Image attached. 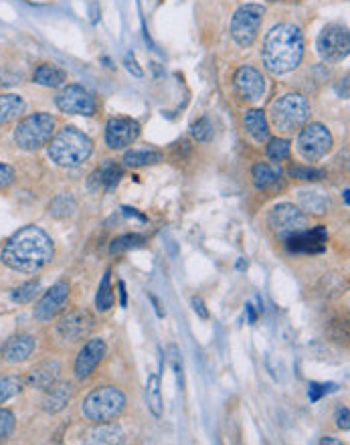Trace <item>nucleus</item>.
<instances>
[{"label":"nucleus","mask_w":350,"mask_h":445,"mask_svg":"<svg viewBox=\"0 0 350 445\" xmlns=\"http://www.w3.org/2000/svg\"><path fill=\"white\" fill-rule=\"evenodd\" d=\"M39 287H41L39 280L23 283V285H18V287L13 290L11 297H13V302H15V304H29V302H32V299L37 297V294H39Z\"/></svg>","instance_id":"nucleus-33"},{"label":"nucleus","mask_w":350,"mask_h":445,"mask_svg":"<svg viewBox=\"0 0 350 445\" xmlns=\"http://www.w3.org/2000/svg\"><path fill=\"white\" fill-rule=\"evenodd\" d=\"M298 152L308 162H318L332 150V134L322 124H306L298 134Z\"/></svg>","instance_id":"nucleus-8"},{"label":"nucleus","mask_w":350,"mask_h":445,"mask_svg":"<svg viewBox=\"0 0 350 445\" xmlns=\"http://www.w3.org/2000/svg\"><path fill=\"white\" fill-rule=\"evenodd\" d=\"M326 241H328L326 227L316 225L286 239V245L291 253H322L326 249Z\"/></svg>","instance_id":"nucleus-17"},{"label":"nucleus","mask_w":350,"mask_h":445,"mask_svg":"<svg viewBox=\"0 0 350 445\" xmlns=\"http://www.w3.org/2000/svg\"><path fill=\"white\" fill-rule=\"evenodd\" d=\"M304 57V35L291 23H279L263 39L261 61L274 75L291 73Z\"/></svg>","instance_id":"nucleus-2"},{"label":"nucleus","mask_w":350,"mask_h":445,"mask_svg":"<svg viewBox=\"0 0 350 445\" xmlns=\"http://www.w3.org/2000/svg\"><path fill=\"white\" fill-rule=\"evenodd\" d=\"M93 152V142L88 134L77 130L76 126H65L51 138L47 144V154L51 162L61 168H77L85 162Z\"/></svg>","instance_id":"nucleus-3"},{"label":"nucleus","mask_w":350,"mask_h":445,"mask_svg":"<svg viewBox=\"0 0 350 445\" xmlns=\"http://www.w3.org/2000/svg\"><path fill=\"white\" fill-rule=\"evenodd\" d=\"M191 304H193V310L197 312V314H198V316H200V318H203V320H207V318H209V310H207V306H205L203 297L195 296V297H193V302H191Z\"/></svg>","instance_id":"nucleus-43"},{"label":"nucleus","mask_w":350,"mask_h":445,"mask_svg":"<svg viewBox=\"0 0 350 445\" xmlns=\"http://www.w3.org/2000/svg\"><path fill=\"white\" fill-rule=\"evenodd\" d=\"M251 178H253V184L258 189H267L272 186L274 182H277L279 178V168H274L272 164L259 162L251 168Z\"/></svg>","instance_id":"nucleus-29"},{"label":"nucleus","mask_w":350,"mask_h":445,"mask_svg":"<svg viewBox=\"0 0 350 445\" xmlns=\"http://www.w3.org/2000/svg\"><path fill=\"white\" fill-rule=\"evenodd\" d=\"M164 160V154L160 150L154 148H140L130 150L123 154V164L132 166V168H140V166H152V164H160Z\"/></svg>","instance_id":"nucleus-26"},{"label":"nucleus","mask_w":350,"mask_h":445,"mask_svg":"<svg viewBox=\"0 0 350 445\" xmlns=\"http://www.w3.org/2000/svg\"><path fill=\"white\" fill-rule=\"evenodd\" d=\"M53 257H55L53 239L37 225H27L18 229L0 251V261L13 271L20 273H37L49 266Z\"/></svg>","instance_id":"nucleus-1"},{"label":"nucleus","mask_w":350,"mask_h":445,"mask_svg":"<svg viewBox=\"0 0 350 445\" xmlns=\"http://www.w3.org/2000/svg\"><path fill=\"white\" fill-rule=\"evenodd\" d=\"M245 267H247V263H245L243 259H239V261H237V269H245Z\"/></svg>","instance_id":"nucleus-50"},{"label":"nucleus","mask_w":350,"mask_h":445,"mask_svg":"<svg viewBox=\"0 0 350 445\" xmlns=\"http://www.w3.org/2000/svg\"><path fill=\"white\" fill-rule=\"evenodd\" d=\"M336 425H338L340 429H344V431L350 429V411H349V407H342V409L338 411V415H336Z\"/></svg>","instance_id":"nucleus-42"},{"label":"nucleus","mask_w":350,"mask_h":445,"mask_svg":"<svg viewBox=\"0 0 350 445\" xmlns=\"http://www.w3.org/2000/svg\"><path fill=\"white\" fill-rule=\"evenodd\" d=\"M123 210V215H128V217H136L138 221H146V217H144V215H140V213H136V208H130V207H123L122 208Z\"/></svg>","instance_id":"nucleus-47"},{"label":"nucleus","mask_w":350,"mask_h":445,"mask_svg":"<svg viewBox=\"0 0 350 445\" xmlns=\"http://www.w3.org/2000/svg\"><path fill=\"white\" fill-rule=\"evenodd\" d=\"M32 81L43 88H61L67 81V73L53 63H41L32 71Z\"/></svg>","instance_id":"nucleus-22"},{"label":"nucleus","mask_w":350,"mask_h":445,"mask_svg":"<svg viewBox=\"0 0 350 445\" xmlns=\"http://www.w3.org/2000/svg\"><path fill=\"white\" fill-rule=\"evenodd\" d=\"M114 290H111V269H106L102 283L97 287V296H95V308L99 312H107L114 308Z\"/></svg>","instance_id":"nucleus-30"},{"label":"nucleus","mask_w":350,"mask_h":445,"mask_svg":"<svg viewBox=\"0 0 350 445\" xmlns=\"http://www.w3.org/2000/svg\"><path fill=\"white\" fill-rule=\"evenodd\" d=\"M67 302H69V283L57 282L55 285H51L45 292V296L39 299V304L32 310V316L39 322H51L53 318H57L59 314L65 312Z\"/></svg>","instance_id":"nucleus-12"},{"label":"nucleus","mask_w":350,"mask_h":445,"mask_svg":"<svg viewBox=\"0 0 350 445\" xmlns=\"http://www.w3.org/2000/svg\"><path fill=\"white\" fill-rule=\"evenodd\" d=\"M73 397L71 383H59V385L47 388V397L43 399V409L47 413H59L67 407V403Z\"/></svg>","instance_id":"nucleus-21"},{"label":"nucleus","mask_w":350,"mask_h":445,"mask_svg":"<svg viewBox=\"0 0 350 445\" xmlns=\"http://www.w3.org/2000/svg\"><path fill=\"white\" fill-rule=\"evenodd\" d=\"M35 346H37V342L31 334H16L2 344L0 355L6 362L18 364V362H25L35 352Z\"/></svg>","instance_id":"nucleus-18"},{"label":"nucleus","mask_w":350,"mask_h":445,"mask_svg":"<svg viewBox=\"0 0 350 445\" xmlns=\"http://www.w3.org/2000/svg\"><path fill=\"white\" fill-rule=\"evenodd\" d=\"M76 208L77 205L71 194H57L49 205V213L57 219H65V217H71L76 213Z\"/></svg>","instance_id":"nucleus-31"},{"label":"nucleus","mask_w":350,"mask_h":445,"mask_svg":"<svg viewBox=\"0 0 350 445\" xmlns=\"http://www.w3.org/2000/svg\"><path fill=\"white\" fill-rule=\"evenodd\" d=\"M88 441L90 444H123L126 435L118 423L109 421V423H99V427L90 433Z\"/></svg>","instance_id":"nucleus-25"},{"label":"nucleus","mask_w":350,"mask_h":445,"mask_svg":"<svg viewBox=\"0 0 350 445\" xmlns=\"http://www.w3.org/2000/svg\"><path fill=\"white\" fill-rule=\"evenodd\" d=\"M146 243V237L144 235H138V233H132V235H122V237L114 239L111 245H109V253L111 255H118V253L130 251V249H138Z\"/></svg>","instance_id":"nucleus-32"},{"label":"nucleus","mask_w":350,"mask_h":445,"mask_svg":"<svg viewBox=\"0 0 350 445\" xmlns=\"http://www.w3.org/2000/svg\"><path fill=\"white\" fill-rule=\"evenodd\" d=\"M140 136V124L132 118H111L106 124V144L111 150L132 146Z\"/></svg>","instance_id":"nucleus-14"},{"label":"nucleus","mask_w":350,"mask_h":445,"mask_svg":"<svg viewBox=\"0 0 350 445\" xmlns=\"http://www.w3.org/2000/svg\"><path fill=\"white\" fill-rule=\"evenodd\" d=\"M235 93L245 102H258L265 93V77L251 65H243L233 77Z\"/></svg>","instance_id":"nucleus-15"},{"label":"nucleus","mask_w":350,"mask_h":445,"mask_svg":"<svg viewBox=\"0 0 350 445\" xmlns=\"http://www.w3.org/2000/svg\"><path fill=\"white\" fill-rule=\"evenodd\" d=\"M332 391H336V385H320V383H310V386H308V397H310V400H320V397H324L326 393H332Z\"/></svg>","instance_id":"nucleus-40"},{"label":"nucleus","mask_w":350,"mask_h":445,"mask_svg":"<svg viewBox=\"0 0 350 445\" xmlns=\"http://www.w3.org/2000/svg\"><path fill=\"white\" fill-rule=\"evenodd\" d=\"M59 362L57 360H45L41 362L37 369H32L31 374H29V383H31L35 388H41V391H47L51 386L57 383L59 379Z\"/></svg>","instance_id":"nucleus-20"},{"label":"nucleus","mask_w":350,"mask_h":445,"mask_svg":"<svg viewBox=\"0 0 350 445\" xmlns=\"http://www.w3.org/2000/svg\"><path fill=\"white\" fill-rule=\"evenodd\" d=\"M245 312H247V322H249V324H255V322H258V312L253 308V304H247Z\"/></svg>","instance_id":"nucleus-45"},{"label":"nucleus","mask_w":350,"mask_h":445,"mask_svg":"<svg viewBox=\"0 0 350 445\" xmlns=\"http://www.w3.org/2000/svg\"><path fill=\"white\" fill-rule=\"evenodd\" d=\"M123 407H126V395L118 386H97L83 399L81 413L88 421L99 425L122 415Z\"/></svg>","instance_id":"nucleus-5"},{"label":"nucleus","mask_w":350,"mask_h":445,"mask_svg":"<svg viewBox=\"0 0 350 445\" xmlns=\"http://www.w3.org/2000/svg\"><path fill=\"white\" fill-rule=\"evenodd\" d=\"M289 150H291V144L286 138H272L267 142V156L274 160V162H282L289 156Z\"/></svg>","instance_id":"nucleus-34"},{"label":"nucleus","mask_w":350,"mask_h":445,"mask_svg":"<svg viewBox=\"0 0 350 445\" xmlns=\"http://www.w3.org/2000/svg\"><path fill=\"white\" fill-rule=\"evenodd\" d=\"M118 290H120V306L126 308V306H128V292H126V283L118 282Z\"/></svg>","instance_id":"nucleus-46"},{"label":"nucleus","mask_w":350,"mask_h":445,"mask_svg":"<svg viewBox=\"0 0 350 445\" xmlns=\"http://www.w3.org/2000/svg\"><path fill=\"white\" fill-rule=\"evenodd\" d=\"M16 419L13 415V411L8 409H0V441L6 439L13 431H15Z\"/></svg>","instance_id":"nucleus-39"},{"label":"nucleus","mask_w":350,"mask_h":445,"mask_svg":"<svg viewBox=\"0 0 350 445\" xmlns=\"http://www.w3.org/2000/svg\"><path fill=\"white\" fill-rule=\"evenodd\" d=\"M320 444H330V445H338L340 441H336V439H330V437H324V439H320Z\"/></svg>","instance_id":"nucleus-49"},{"label":"nucleus","mask_w":350,"mask_h":445,"mask_svg":"<svg viewBox=\"0 0 350 445\" xmlns=\"http://www.w3.org/2000/svg\"><path fill=\"white\" fill-rule=\"evenodd\" d=\"M55 104L63 114H71V116H93L97 109L95 97L81 85H65L57 93Z\"/></svg>","instance_id":"nucleus-11"},{"label":"nucleus","mask_w":350,"mask_h":445,"mask_svg":"<svg viewBox=\"0 0 350 445\" xmlns=\"http://www.w3.org/2000/svg\"><path fill=\"white\" fill-rule=\"evenodd\" d=\"M270 225L275 231V235L286 241L291 235L300 233L308 229V217L302 208H298L291 203H282V205H275L272 210H270Z\"/></svg>","instance_id":"nucleus-9"},{"label":"nucleus","mask_w":350,"mask_h":445,"mask_svg":"<svg viewBox=\"0 0 350 445\" xmlns=\"http://www.w3.org/2000/svg\"><path fill=\"white\" fill-rule=\"evenodd\" d=\"M123 177V168L120 164H116L114 160H106L102 164L95 172H93L90 180H88V186L92 191H97V189H106V191H114L120 180Z\"/></svg>","instance_id":"nucleus-19"},{"label":"nucleus","mask_w":350,"mask_h":445,"mask_svg":"<svg viewBox=\"0 0 350 445\" xmlns=\"http://www.w3.org/2000/svg\"><path fill=\"white\" fill-rule=\"evenodd\" d=\"M168 360L174 369V374H176V383H179V388H184V369H183V358H181V350L176 346H170L168 348Z\"/></svg>","instance_id":"nucleus-38"},{"label":"nucleus","mask_w":350,"mask_h":445,"mask_svg":"<svg viewBox=\"0 0 350 445\" xmlns=\"http://www.w3.org/2000/svg\"><path fill=\"white\" fill-rule=\"evenodd\" d=\"M55 132H57V119L47 112H37L16 124L13 138L20 150L35 152L47 146Z\"/></svg>","instance_id":"nucleus-6"},{"label":"nucleus","mask_w":350,"mask_h":445,"mask_svg":"<svg viewBox=\"0 0 350 445\" xmlns=\"http://www.w3.org/2000/svg\"><path fill=\"white\" fill-rule=\"evenodd\" d=\"M126 67H128V71H130V73H134L136 77H142V75H144V71L138 67V63H136V59H134V55H126Z\"/></svg>","instance_id":"nucleus-44"},{"label":"nucleus","mask_w":350,"mask_h":445,"mask_svg":"<svg viewBox=\"0 0 350 445\" xmlns=\"http://www.w3.org/2000/svg\"><path fill=\"white\" fill-rule=\"evenodd\" d=\"M288 174L291 178H298V180H322L326 178V170H320V168H310V166H302V164H291L288 170Z\"/></svg>","instance_id":"nucleus-35"},{"label":"nucleus","mask_w":350,"mask_h":445,"mask_svg":"<svg viewBox=\"0 0 350 445\" xmlns=\"http://www.w3.org/2000/svg\"><path fill=\"white\" fill-rule=\"evenodd\" d=\"M20 388H23V383L18 376H2L0 379V403L13 399L15 395L20 393Z\"/></svg>","instance_id":"nucleus-36"},{"label":"nucleus","mask_w":350,"mask_h":445,"mask_svg":"<svg viewBox=\"0 0 350 445\" xmlns=\"http://www.w3.org/2000/svg\"><path fill=\"white\" fill-rule=\"evenodd\" d=\"M243 126L247 134L255 142H259V144L270 140V121L265 118V112H261V109H249V112H245Z\"/></svg>","instance_id":"nucleus-23"},{"label":"nucleus","mask_w":350,"mask_h":445,"mask_svg":"<svg viewBox=\"0 0 350 445\" xmlns=\"http://www.w3.org/2000/svg\"><path fill=\"white\" fill-rule=\"evenodd\" d=\"M298 203L306 213H312V215H326L328 213V196H324L318 191H302L298 194Z\"/></svg>","instance_id":"nucleus-27"},{"label":"nucleus","mask_w":350,"mask_h":445,"mask_svg":"<svg viewBox=\"0 0 350 445\" xmlns=\"http://www.w3.org/2000/svg\"><path fill=\"white\" fill-rule=\"evenodd\" d=\"M146 399H148V409L156 419L162 417L164 405H162V393H160V376L150 374L148 383H146Z\"/></svg>","instance_id":"nucleus-28"},{"label":"nucleus","mask_w":350,"mask_h":445,"mask_svg":"<svg viewBox=\"0 0 350 445\" xmlns=\"http://www.w3.org/2000/svg\"><path fill=\"white\" fill-rule=\"evenodd\" d=\"M312 107L302 93H284L270 107V119L275 130L284 134L300 132L308 124Z\"/></svg>","instance_id":"nucleus-4"},{"label":"nucleus","mask_w":350,"mask_h":445,"mask_svg":"<svg viewBox=\"0 0 350 445\" xmlns=\"http://www.w3.org/2000/svg\"><path fill=\"white\" fill-rule=\"evenodd\" d=\"M13 182H15V170H13V166L0 162V191L6 189V186H11Z\"/></svg>","instance_id":"nucleus-41"},{"label":"nucleus","mask_w":350,"mask_h":445,"mask_svg":"<svg viewBox=\"0 0 350 445\" xmlns=\"http://www.w3.org/2000/svg\"><path fill=\"white\" fill-rule=\"evenodd\" d=\"M150 299H152L154 308H156V314H158V316H160V318H162V316H164V312L160 310V304H158V299H156V297H154V296H150Z\"/></svg>","instance_id":"nucleus-48"},{"label":"nucleus","mask_w":350,"mask_h":445,"mask_svg":"<svg viewBox=\"0 0 350 445\" xmlns=\"http://www.w3.org/2000/svg\"><path fill=\"white\" fill-rule=\"evenodd\" d=\"M106 356V342L102 338H90L81 346L79 355L76 358V376L79 381H85L92 376V372L97 369V364Z\"/></svg>","instance_id":"nucleus-16"},{"label":"nucleus","mask_w":350,"mask_h":445,"mask_svg":"<svg viewBox=\"0 0 350 445\" xmlns=\"http://www.w3.org/2000/svg\"><path fill=\"white\" fill-rule=\"evenodd\" d=\"M93 330V316L88 310H73L57 322V336L65 342H81Z\"/></svg>","instance_id":"nucleus-13"},{"label":"nucleus","mask_w":350,"mask_h":445,"mask_svg":"<svg viewBox=\"0 0 350 445\" xmlns=\"http://www.w3.org/2000/svg\"><path fill=\"white\" fill-rule=\"evenodd\" d=\"M318 53L320 57L328 63H338L346 59L350 53V35L346 27L342 25H328L324 27L318 37Z\"/></svg>","instance_id":"nucleus-10"},{"label":"nucleus","mask_w":350,"mask_h":445,"mask_svg":"<svg viewBox=\"0 0 350 445\" xmlns=\"http://www.w3.org/2000/svg\"><path fill=\"white\" fill-rule=\"evenodd\" d=\"M27 109V104L16 93H0V126L18 119Z\"/></svg>","instance_id":"nucleus-24"},{"label":"nucleus","mask_w":350,"mask_h":445,"mask_svg":"<svg viewBox=\"0 0 350 445\" xmlns=\"http://www.w3.org/2000/svg\"><path fill=\"white\" fill-rule=\"evenodd\" d=\"M265 8L261 4H243L231 20V37L239 47H251L258 39Z\"/></svg>","instance_id":"nucleus-7"},{"label":"nucleus","mask_w":350,"mask_h":445,"mask_svg":"<svg viewBox=\"0 0 350 445\" xmlns=\"http://www.w3.org/2000/svg\"><path fill=\"white\" fill-rule=\"evenodd\" d=\"M191 134L197 142H209L213 138V124L209 118H200L193 124Z\"/></svg>","instance_id":"nucleus-37"}]
</instances>
